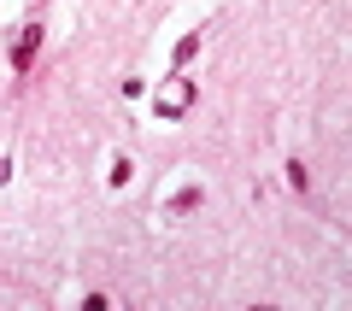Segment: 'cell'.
Returning a JSON list of instances; mask_svg holds the SVG:
<instances>
[{"mask_svg":"<svg viewBox=\"0 0 352 311\" xmlns=\"http://www.w3.org/2000/svg\"><path fill=\"white\" fill-rule=\"evenodd\" d=\"M188 106H194V83H188V76H170V83L153 94V112H159V118H182Z\"/></svg>","mask_w":352,"mask_h":311,"instance_id":"6da1fadb","label":"cell"},{"mask_svg":"<svg viewBox=\"0 0 352 311\" xmlns=\"http://www.w3.org/2000/svg\"><path fill=\"white\" fill-rule=\"evenodd\" d=\"M36 47H41V30L30 24L24 36H18V47H12V65H18V71H30V59H36Z\"/></svg>","mask_w":352,"mask_h":311,"instance_id":"7a4b0ae2","label":"cell"},{"mask_svg":"<svg viewBox=\"0 0 352 311\" xmlns=\"http://www.w3.org/2000/svg\"><path fill=\"white\" fill-rule=\"evenodd\" d=\"M129 176H135V164H129V159H124V153H118V159H112V188H124V182H129Z\"/></svg>","mask_w":352,"mask_h":311,"instance_id":"3957f363","label":"cell"},{"mask_svg":"<svg viewBox=\"0 0 352 311\" xmlns=\"http://www.w3.org/2000/svg\"><path fill=\"white\" fill-rule=\"evenodd\" d=\"M0 182H12V159H0Z\"/></svg>","mask_w":352,"mask_h":311,"instance_id":"277c9868","label":"cell"}]
</instances>
